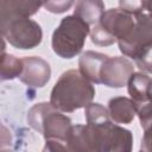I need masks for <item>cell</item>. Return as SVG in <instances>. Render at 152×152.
I'll return each instance as SVG.
<instances>
[{
	"mask_svg": "<svg viewBox=\"0 0 152 152\" xmlns=\"http://www.w3.org/2000/svg\"><path fill=\"white\" fill-rule=\"evenodd\" d=\"M23 59L10 53H2L1 58V80H13L20 77L23 72Z\"/></svg>",
	"mask_w": 152,
	"mask_h": 152,
	"instance_id": "17",
	"label": "cell"
},
{
	"mask_svg": "<svg viewBox=\"0 0 152 152\" xmlns=\"http://www.w3.org/2000/svg\"><path fill=\"white\" fill-rule=\"evenodd\" d=\"M151 83H152V77H150L148 75L144 72H133V75L131 76L127 83V89L134 104L142 103L151 99L150 96Z\"/></svg>",
	"mask_w": 152,
	"mask_h": 152,
	"instance_id": "14",
	"label": "cell"
},
{
	"mask_svg": "<svg viewBox=\"0 0 152 152\" xmlns=\"http://www.w3.org/2000/svg\"><path fill=\"white\" fill-rule=\"evenodd\" d=\"M135 64L140 70L152 74V46L141 52V55L135 59Z\"/></svg>",
	"mask_w": 152,
	"mask_h": 152,
	"instance_id": "18",
	"label": "cell"
},
{
	"mask_svg": "<svg viewBox=\"0 0 152 152\" xmlns=\"http://www.w3.org/2000/svg\"><path fill=\"white\" fill-rule=\"evenodd\" d=\"M150 96L152 99V83H151V88H150Z\"/></svg>",
	"mask_w": 152,
	"mask_h": 152,
	"instance_id": "25",
	"label": "cell"
},
{
	"mask_svg": "<svg viewBox=\"0 0 152 152\" xmlns=\"http://www.w3.org/2000/svg\"><path fill=\"white\" fill-rule=\"evenodd\" d=\"M23 59V72L20 81L31 88H43L50 80L51 68L50 64L38 56L24 57Z\"/></svg>",
	"mask_w": 152,
	"mask_h": 152,
	"instance_id": "9",
	"label": "cell"
},
{
	"mask_svg": "<svg viewBox=\"0 0 152 152\" xmlns=\"http://www.w3.org/2000/svg\"><path fill=\"white\" fill-rule=\"evenodd\" d=\"M142 2V10L145 13H147L152 18V1H141Z\"/></svg>",
	"mask_w": 152,
	"mask_h": 152,
	"instance_id": "23",
	"label": "cell"
},
{
	"mask_svg": "<svg viewBox=\"0 0 152 152\" xmlns=\"http://www.w3.org/2000/svg\"><path fill=\"white\" fill-rule=\"evenodd\" d=\"M119 6H120L121 10H124V11H126V12L133 14V15L144 12L141 1H120Z\"/></svg>",
	"mask_w": 152,
	"mask_h": 152,
	"instance_id": "21",
	"label": "cell"
},
{
	"mask_svg": "<svg viewBox=\"0 0 152 152\" xmlns=\"http://www.w3.org/2000/svg\"><path fill=\"white\" fill-rule=\"evenodd\" d=\"M43 4L40 1L27 0H2L0 1V24L30 18L38 12Z\"/></svg>",
	"mask_w": 152,
	"mask_h": 152,
	"instance_id": "11",
	"label": "cell"
},
{
	"mask_svg": "<svg viewBox=\"0 0 152 152\" xmlns=\"http://www.w3.org/2000/svg\"><path fill=\"white\" fill-rule=\"evenodd\" d=\"M133 72L134 66L128 58L108 56L101 70V83L108 88H122L127 86Z\"/></svg>",
	"mask_w": 152,
	"mask_h": 152,
	"instance_id": "8",
	"label": "cell"
},
{
	"mask_svg": "<svg viewBox=\"0 0 152 152\" xmlns=\"http://www.w3.org/2000/svg\"><path fill=\"white\" fill-rule=\"evenodd\" d=\"M71 152H103V133L101 126H72L66 139Z\"/></svg>",
	"mask_w": 152,
	"mask_h": 152,
	"instance_id": "6",
	"label": "cell"
},
{
	"mask_svg": "<svg viewBox=\"0 0 152 152\" xmlns=\"http://www.w3.org/2000/svg\"><path fill=\"white\" fill-rule=\"evenodd\" d=\"M84 116L88 125L96 126V127L112 122L108 108L96 102H91L84 108Z\"/></svg>",
	"mask_w": 152,
	"mask_h": 152,
	"instance_id": "16",
	"label": "cell"
},
{
	"mask_svg": "<svg viewBox=\"0 0 152 152\" xmlns=\"http://www.w3.org/2000/svg\"><path fill=\"white\" fill-rule=\"evenodd\" d=\"M104 13V4L99 0H82L75 2L74 15L81 18L88 25H96Z\"/></svg>",
	"mask_w": 152,
	"mask_h": 152,
	"instance_id": "15",
	"label": "cell"
},
{
	"mask_svg": "<svg viewBox=\"0 0 152 152\" xmlns=\"http://www.w3.org/2000/svg\"><path fill=\"white\" fill-rule=\"evenodd\" d=\"M108 56L101 52H95L91 50L83 52L78 59L80 72L90 82L100 84L101 70Z\"/></svg>",
	"mask_w": 152,
	"mask_h": 152,
	"instance_id": "12",
	"label": "cell"
},
{
	"mask_svg": "<svg viewBox=\"0 0 152 152\" xmlns=\"http://www.w3.org/2000/svg\"><path fill=\"white\" fill-rule=\"evenodd\" d=\"M43 152H71L68 147L66 141L57 140V139H48Z\"/></svg>",
	"mask_w": 152,
	"mask_h": 152,
	"instance_id": "20",
	"label": "cell"
},
{
	"mask_svg": "<svg viewBox=\"0 0 152 152\" xmlns=\"http://www.w3.org/2000/svg\"><path fill=\"white\" fill-rule=\"evenodd\" d=\"M1 152H13L12 150H10V148H2L1 150Z\"/></svg>",
	"mask_w": 152,
	"mask_h": 152,
	"instance_id": "24",
	"label": "cell"
},
{
	"mask_svg": "<svg viewBox=\"0 0 152 152\" xmlns=\"http://www.w3.org/2000/svg\"><path fill=\"white\" fill-rule=\"evenodd\" d=\"M140 152H144V151H141V150H140Z\"/></svg>",
	"mask_w": 152,
	"mask_h": 152,
	"instance_id": "26",
	"label": "cell"
},
{
	"mask_svg": "<svg viewBox=\"0 0 152 152\" xmlns=\"http://www.w3.org/2000/svg\"><path fill=\"white\" fill-rule=\"evenodd\" d=\"M88 34L90 25L74 14L66 15L52 33V50L61 58H74L82 51Z\"/></svg>",
	"mask_w": 152,
	"mask_h": 152,
	"instance_id": "2",
	"label": "cell"
},
{
	"mask_svg": "<svg viewBox=\"0 0 152 152\" xmlns=\"http://www.w3.org/2000/svg\"><path fill=\"white\" fill-rule=\"evenodd\" d=\"M135 25L127 38L118 42L124 56L137 59L144 50L152 46V18L142 12L134 15Z\"/></svg>",
	"mask_w": 152,
	"mask_h": 152,
	"instance_id": "5",
	"label": "cell"
},
{
	"mask_svg": "<svg viewBox=\"0 0 152 152\" xmlns=\"http://www.w3.org/2000/svg\"><path fill=\"white\" fill-rule=\"evenodd\" d=\"M140 150L144 152H152V127L144 131V137L141 139Z\"/></svg>",
	"mask_w": 152,
	"mask_h": 152,
	"instance_id": "22",
	"label": "cell"
},
{
	"mask_svg": "<svg viewBox=\"0 0 152 152\" xmlns=\"http://www.w3.org/2000/svg\"><path fill=\"white\" fill-rule=\"evenodd\" d=\"M74 5H75V2L71 0H68V1H46L43 4L44 8L51 13H64L65 11H68Z\"/></svg>",
	"mask_w": 152,
	"mask_h": 152,
	"instance_id": "19",
	"label": "cell"
},
{
	"mask_svg": "<svg viewBox=\"0 0 152 152\" xmlns=\"http://www.w3.org/2000/svg\"><path fill=\"white\" fill-rule=\"evenodd\" d=\"M95 96V88L80 70L71 69L63 72L55 83L50 103L64 113H72L80 108H86Z\"/></svg>",
	"mask_w": 152,
	"mask_h": 152,
	"instance_id": "1",
	"label": "cell"
},
{
	"mask_svg": "<svg viewBox=\"0 0 152 152\" xmlns=\"http://www.w3.org/2000/svg\"><path fill=\"white\" fill-rule=\"evenodd\" d=\"M96 25L114 42H120L127 38L133 30L135 25V18L133 14L121 10L120 7L110 8L104 11Z\"/></svg>",
	"mask_w": 152,
	"mask_h": 152,
	"instance_id": "7",
	"label": "cell"
},
{
	"mask_svg": "<svg viewBox=\"0 0 152 152\" xmlns=\"http://www.w3.org/2000/svg\"><path fill=\"white\" fill-rule=\"evenodd\" d=\"M27 124L40 133L45 140L66 141L72 127L70 118L62 114L50 102H40L32 106L27 112Z\"/></svg>",
	"mask_w": 152,
	"mask_h": 152,
	"instance_id": "3",
	"label": "cell"
},
{
	"mask_svg": "<svg viewBox=\"0 0 152 152\" xmlns=\"http://www.w3.org/2000/svg\"><path fill=\"white\" fill-rule=\"evenodd\" d=\"M108 112L113 122L115 124H131L137 115L135 106L132 99L125 96H116L109 100Z\"/></svg>",
	"mask_w": 152,
	"mask_h": 152,
	"instance_id": "13",
	"label": "cell"
},
{
	"mask_svg": "<svg viewBox=\"0 0 152 152\" xmlns=\"http://www.w3.org/2000/svg\"><path fill=\"white\" fill-rule=\"evenodd\" d=\"M103 133V152H132L133 135L131 131L113 121L101 126Z\"/></svg>",
	"mask_w": 152,
	"mask_h": 152,
	"instance_id": "10",
	"label": "cell"
},
{
	"mask_svg": "<svg viewBox=\"0 0 152 152\" xmlns=\"http://www.w3.org/2000/svg\"><path fill=\"white\" fill-rule=\"evenodd\" d=\"M1 33L5 40L20 50H30L38 46L43 39L40 25L30 19H17L6 24H0Z\"/></svg>",
	"mask_w": 152,
	"mask_h": 152,
	"instance_id": "4",
	"label": "cell"
}]
</instances>
